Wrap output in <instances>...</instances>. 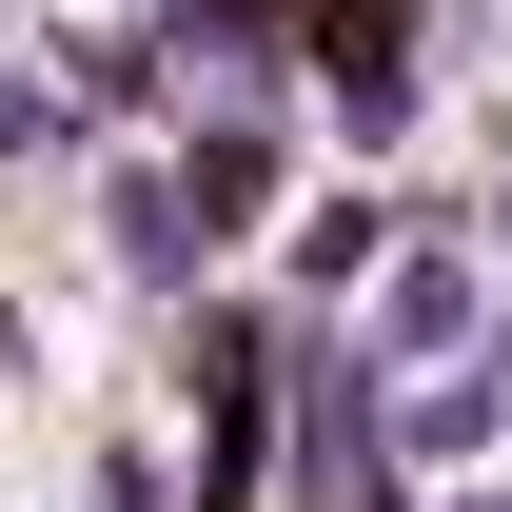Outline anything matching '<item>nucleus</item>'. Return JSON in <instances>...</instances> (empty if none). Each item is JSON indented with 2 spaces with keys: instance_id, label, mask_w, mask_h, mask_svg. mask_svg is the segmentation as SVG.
<instances>
[{
  "instance_id": "nucleus-6",
  "label": "nucleus",
  "mask_w": 512,
  "mask_h": 512,
  "mask_svg": "<svg viewBox=\"0 0 512 512\" xmlns=\"http://www.w3.org/2000/svg\"><path fill=\"white\" fill-rule=\"evenodd\" d=\"M473 512H512V493H473Z\"/></svg>"
},
{
  "instance_id": "nucleus-1",
  "label": "nucleus",
  "mask_w": 512,
  "mask_h": 512,
  "mask_svg": "<svg viewBox=\"0 0 512 512\" xmlns=\"http://www.w3.org/2000/svg\"><path fill=\"white\" fill-rule=\"evenodd\" d=\"M493 434H512V355H473V375H434L394 414V453H493Z\"/></svg>"
},
{
  "instance_id": "nucleus-2",
  "label": "nucleus",
  "mask_w": 512,
  "mask_h": 512,
  "mask_svg": "<svg viewBox=\"0 0 512 512\" xmlns=\"http://www.w3.org/2000/svg\"><path fill=\"white\" fill-rule=\"evenodd\" d=\"M119 276H138V296H178V276H197V217H178V178H119Z\"/></svg>"
},
{
  "instance_id": "nucleus-3",
  "label": "nucleus",
  "mask_w": 512,
  "mask_h": 512,
  "mask_svg": "<svg viewBox=\"0 0 512 512\" xmlns=\"http://www.w3.org/2000/svg\"><path fill=\"white\" fill-rule=\"evenodd\" d=\"M453 335H473V276L414 256V276H394V355H453Z\"/></svg>"
},
{
  "instance_id": "nucleus-4",
  "label": "nucleus",
  "mask_w": 512,
  "mask_h": 512,
  "mask_svg": "<svg viewBox=\"0 0 512 512\" xmlns=\"http://www.w3.org/2000/svg\"><path fill=\"white\" fill-rule=\"evenodd\" d=\"M40 138H60V79H20V60H0V158H40Z\"/></svg>"
},
{
  "instance_id": "nucleus-5",
  "label": "nucleus",
  "mask_w": 512,
  "mask_h": 512,
  "mask_svg": "<svg viewBox=\"0 0 512 512\" xmlns=\"http://www.w3.org/2000/svg\"><path fill=\"white\" fill-rule=\"evenodd\" d=\"M493 237H512V197H493Z\"/></svg>"
}]
</instances>
